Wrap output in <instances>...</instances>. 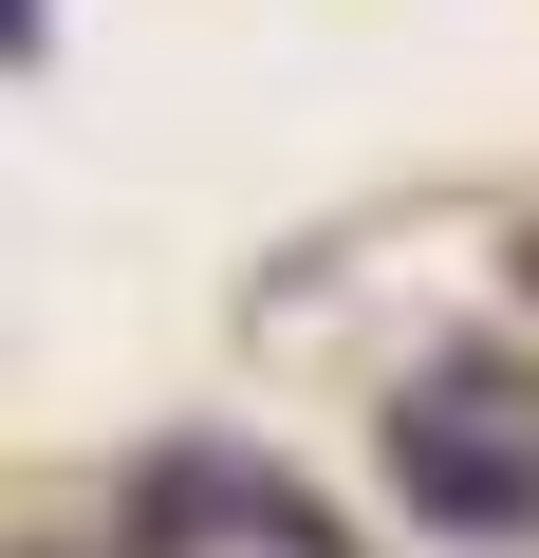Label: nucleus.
Segmentation results:
<instances>
[{
	"label": "nucleus",
	"instance_id": "f257e3e1",
	"mask_svg": "<svg viewBox=\"0 0 539 558\" xmlns=\"http://www.w3.org/2000/svg\"><path fill=\"white\" fill-rule=\"evenodd\" d=\"M391 465H409V502H446V521H539V465L520 447H465V428H391Z\"/></svg>",
	"mask_w": 539,
	"mask_h": 558
}]
</instances>
